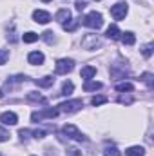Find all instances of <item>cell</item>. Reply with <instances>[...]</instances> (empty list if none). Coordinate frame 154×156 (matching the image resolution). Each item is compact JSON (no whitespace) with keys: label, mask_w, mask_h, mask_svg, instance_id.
<instances>
[{"label":"cell","mask_w":154,"mask_h":156,"mask_svg":"<svg viewBox=\"0 0 154 156\" xmlns=\"http://www.w3.org/2000/svg\"><path fill=\"white\" fill-rule=\"evenodd\" d=\"M82 24L85 27H91V29H100L103 26V16L100 13H96V11H91L82 18Z\"/></svg>","instance_id":"6da1fadb"},{"label":"cell","mask_w":154,"mask_h":156,"mask_svg":"<svg viewBox=\"0 0 154 156\" xmlns=\"http://www.w3.org/2000/svg\"><path fill=\"white\" fill-rule=\"evenodd\" d=\"M73 69H75V60H71V58H60L54 64V73L56 75H67Z\"/></svg>","instance_id":"7a4b0ae2"},{"label":"cell","mask_w":154,"mask_h":156,"mask_svg":"<svg viewBox=\"0 0 154 156\" xmlns=\"http://www.w3.org/2000/svg\"><path fill=\"white\" fill-rule=\"evenodd\" d=\"M82 107H83L82 100H67V102H62L58 105V113H76Z\"/></svg>","instance_id":"3957f363"},{"label":"cell","mask_w":154,"mask_h":156,"mask_svg":"<svg viewBox=\"0 0 154 156\" xmlns=\"http://www.w3.org/2000/svg\"><path fill=\"white\" fill-rule=\"evenodd\" d=\"M58 116V109H53V107H47V109H42V111H35L31 115V120L33 122H42L44 118H56Z\"/></svg>","instance_id":"277c9868"},{"label":"cell","mask_w":154,"mask_h":156,"mask_svg":"<svg viewBox=\"0 0 154 156\" xmlns=\"http://www.w3.org/2000/svg\"><path fill=\"white\" fill-rule=\"evenodd\" d=\"M102 45V42H100V38L96 37V35H85L83 38H82V47L83 49H87V51H93V49H96V47H100Z\"/></svg>","instance_id":"5b68a950"},{"label":"cell","mask_w":154,"mask_h":156,"mask_svg":"<svg viewBox=\"0 0 154 156\" xmlns=\"http://www.w3.org/2000/svg\"><path fill=\"white\" fill-rule=\"evenodd\" d=\"M64 134H67L69 138H73V140H76V142H85V136L78 131L76 125H73V123H67V125H64Z\"/></svg>","instance_id":"8992f818"},{"label":"cell","mask_w":154,"mask_h":156,"mask_svg":"<svg viewBox=\"0 0 154 156\" xmlns=\"http://www.w3.org/2000/svg\"><path fill=\"white\" fill-rule=\"evenodd\" d=\"M127 11H129V7H127V4H123V2H118V4H114V5L111 7V15H113L114 20H123L125 15H127Z\"/></svg>","instance_id":"52a82bcc"},{"label":"cell","mask_w":154,"mask_h":156,"mask_svg":"<svg viewBox=\"0 0 154 156\" xmlns=\"http://www.w3.org/2000/svg\"><path fill=\"white\" fill-rule=\"evenodd\" d=\"M0 122H2L4 125H16V123H18V116H16L13 111H5V113L0 115Z\"/></svg>","instance_id":"ba28073f"},{"label":"cell","mask_w":154,"mask_h":156,"mask_svg":"<svg viewBox=\"0 0 154 156\" xmlns=\"http://www.w3.org/2000/svg\"><path fill=\"white\" fill-rule=\"evenodd\" d=\"M44 60H45V56H44V53H40V51H31V53L27 55V62L33 64V66H42Z\"/></svg>","instance_id":"9c48e42d"},{"label":"cell","mask_w":154,"mask_h":156,"mask_svg":"<svg viewBox=\"0 0 154 156\" xmlns=\"http://www.w3.org/2000/svg\"><path fill=\"white\" fill-rule=\"evenodd\" d=\"M33 18H35V22H38V24H47V22H51V15H49L47 11H42V9H37V11L33 13Z\"/></svg>","instance_id":"30bf717a"},{"label":"cell","mask_w":154,"mask_h":156,"mask_svg":"<svg viewBox=\"0 0 154 156\" xmlns=\"http://www.w3.org/2000/svg\"><path fill=\"white\" fill-rule=\"evenodd\" d=\"M54 20H58L60 24H65L67 20H71V11H69V9H60V11L54 15Z\"/></svg>","instance_id":"8fae6325"},{"label":"cell","mask_w":154,"mask_h":156,"mask_svg":"<svg viewBox=\"0 0 154 156\" xmlns=\"http://www.w3.org/2000/svg\"><path fill=\"white\" fill-rule=\"evenodd\" d=\"M80 76L85 78V80H91L93 76H96V67H93V66H85V67H82Z\"/></svg>","instance_id":"7c38bea8"},{"label":"cell","mask_w":154,"mask_h":156,"mask_svg":"<svg viewBox=\"0 0 154 156\" xmlns=\"http://www.w3.org/2000/svg\"><path fill=\"white\" fill-rule=\"evenodd\" d=\"M120 38H121V42H123V45H134V42H136L134 33H131V31L121 33V35H120Z\"/></svg>","instance_id":"4fadbf2b"},{"label":"cell","mask_w":154,"mask_h":156,"mask_svg":"<svg viewBox=\"0 0 154 156\" xmlns=\"http://www.w3.org/2000/svg\"><path fill=\"white\" fill-rule=\"evenodd\" d=\"M125 154L127 156H143L145 154V149H143L142 145H132V147H129V149L125 151Z\"/></svg>","instance_id":"5bb4252c"},{"label":"cell","mask_w":154,"mask_h":156,"mask_svg":"<svg viewBox=\"0 0 154 156\" xmlns=\"http://www.w3.org/2000/svg\"><path fill=\"white\" fill-rule=\"evenodd\" d=\"M107 38H111V40H116V38H120V35H121V31L118 29V26L116 24H113V26H109L107 27Z\"/></svg>","instance_id":"9a60e30c"},{"label":"cell","mask_w":154,"mask_h":156,"mask_svg":"<svg viewBox=\"0 0 154 156\" xmlns=\"http://www.w3.org/2000/svg\"><path fill=\"white\" fill-rule=\"evenodd\" d=\"M53 83H54V76H51V75L37 80V85H40V87H51Z\"/></svg>","instance_id":"2e32d148"},{"label":"cell","mask_w":154,"mask_h":156,"mask_svg":"<svg viewBox=\"0 0 154 156\" xmlns=\"http://www.w3.org/2000/svg\"><path fill=\"white\" fill-rule=\"evenodd\" d=\"M83 89H85V91H98V89H102V82L85 80V83H83Z\"/></svg>","instance_id":"e0dca14e"},{"label":"cell","mask_w":154,"mask_h":156,"mask_svg":"<svg viewBox=\"0 0 154 156\" xmlns=\"http://www.w3.org/2000/svg\"><path fill=\"white\" fill-rule=\"evenodd\" d=\"M116 91H120V93H131V91H134V85L131 83V82H121V83H118L116 85Z\"/></svg>","instance_id":"ac0fdd59"},{"label":"cell","mask_w":154,"mask_h":156,"mask_svg":"<svg viewBox=\"0 0 154 156\" xmlns=\"http://www.w3.org/2000/svg\"><path fill=\"white\" fill-rule=\"evenodd\" d=\"M22 40H24L26 44H33V42H37V40H38V35H37V33H33V31H27L26 35H22Z\"/></svg>","instance_id":"d6986e66"},{"label":"cell","mask_w":154,"mask_h":156,"mask_svg":"<svg viewBox=\"0 0 154 156\" xmlns=\"http://www.w3.org/2000/svg\"><path fill=\"white\" fill-rule=\"evenodd\" d=\"M27 100H29V102H40V104H45V102H47L45 96L37 94V93H27Z\"/></svg>","instance_id":"ffe728a7"},{"label":"cell","mask_w":154,"mask_h":156,"mask_svg":"<svg viewBox=\"0 0 154 156\" xmlns=\"http://www.w3.org/2000/svg\"><path fill=\"white\" fill-rule=\"evenodd\" d=\"M73 89H75V83H73V82H64V85H62V94L69 96V94L73 93Z\"/></svg>","instance_id":"44dd1931"},{"label":"cell","mask_w":154,"mask_h":156,"mask_svg":"<svg viewBox=\"0 0 154 156\" xmlns=\"http://www.w3.org/2000/svg\"><path fill=\"white\" fill-rule=\"evenodd\" d=\"M107 102V96H93V100H91V104L94 105V107H98V105H102V104H105Z\"/></svg>","instance_id":"7402d4cb"},{"label":"cell","mask_w":154,"mask_h":156,"mask_svg":"<svg viewBox=\"0 0 154 156\" xmlns=\"http://www.w3.org/2000/svg\"><path fill=\"white\" fill-rule=\"evenodd\" d=\"M62 26H64V29H65V31H75V29H76V26H78V22H76V20H67V22H65V24H62Z\"/></svg>","instance_id":"603a6c76"},{"label":"cell","mask_w":154,"mask_h":156,"mask_svg":"<svg viewBox=\"0 0 154 156\" xmlns=\"http://www.w3.org/2000/svg\"><path fill=\"white\" fill-rule=\"evenodd\" d=\"M121 153L116 149V147H105V151H103V156H120Z\"/></svg>","instance_id":"cb8c5ba5"},{"label":"cell","mask_w":154,"mask_h":156,"mask_svg":"<svg viewBox=\"0 0 154 156\" xmlns=\"http://www.w3.org/2000/svg\"><path fill=\"white\" fill-rule=\"evenodd\" d=\"M152 78L154 76L151 75V73H143V75H142V80H143L149 87H152V85H154V80H152Z\"/></svg>","instance_id":"d4e9b609"},{"label":"cell","mask_w":154,"mask_h":156,"mask_svg":"<svg viewBox=\"0 0 154 156\" xmlns=\"http://www.w3.org/2000/svg\"><path fill=\"white\" fill-rule=\"evenodd\" d=\"M152 44H147V45H143V49H142V53H143V56L145 58H151V55H152Z\"/></svg>","instance_id":"484cf974"},{"label":"cell","mask_w":154,"mask_h":156,"mask_svg":"<svg viewBox=\"0 0 154 156\" xmlns=\"http://www.w3.org/2000/svg\"><path fill=\"white\" fill-rule=\"evenodd\" d=\"M9 58V51L7 49H0V66H4Z\"/></svg>","instance_id":"4316f807"},{"label":"cell","mask_w":154,"mask_h":156,"mask_svg":"<svg viewBox=\"0 0 154 156\" xmlns=\"http://www.w3.org/2000/svg\"><path fill=\"white\" fill-rule=\"evenodd\" d=\"M53 35H54L53 31H45V33H44V40H45L47 44H53V42H54V37H53Z\"/></svg>","instance_id":"83f0119b"},{"label":"cell","mask_w":154,"mask_h":156,"mask_svg":"<svg viewBox=\"0 0 154 156\" xmlns=\"http://www.w3.org/2000/svg\"><path fill=\"white\" fill-rule=\"evenodd\" d=\"M9 136H11V134H9L4 127H0V142H7V140H9Z\"/></svg>","instance_id":"f1b7e54d"},{"label":"cell","mask_w":154,"mask_h":156,"mask_svg":"<svg viewBox=\"0 0 154 156\" xmlns=\"http://www.w3.org/2000/svg\"><path fill=\"white\" fill-rule=\"evenodd\" d=\"M31 134H33L35 138H44V136L47 134V131H44V129H37V131H33Z\"/></svg>","instance_id":"f546056e"},{"label":"cell","mask_w":154,"mask_h":156,"mask_svg":"<svg viewBox=\"0 0 154 156\" xmlns=\"http://www.w3.org/2000/svg\"><path fill=\"white\" fill-rule=\"evenodd\" d=\"M18 134H20V138H22V140H27V138H29V134H31V131H29V129H20V131H18Z\"/></svg>","instance_id":"4dcf8cb0"},{"label":"cell","mask_w":154,"mask_h":156,"mask_svg":"<svg viewBox=\"0 0 154 156\" xmlns=\"http://www.w3.org/2000/svg\"><path fill=\"white\" fill-rule=\"evenodd\" d=\"M85 5H87V4H85L83 0H78V2H76V9H78V11H82V9H83Z\"/></svg>","instance_id":"1f68e13d"},{"label":"cell","mask_w":154,"mask_h":156,"mask_svg":"<svg viewBox=\"0 0 154 156\" xmlns=\"http://www.w3.org/2000/svg\"><path fill=\"white\" fill-rule=\"evenodd\" d=\"M67 154H69V156H80L82 153H80L78 149H69V153H67Z\"/></svg>","instance_id":"d6a6232c"},{"label":"cell","mask_w":154,"mask_h":156,"mask_svg":"<svg viewBox=\"0 0 154 156\" xmlns=\"http://www.w3.org/2000/svg\"><path fill=\"white\" fill-rule=\"evenodd\" d=\"M2 96H4V93H2V89H0V98H2Z\"/></svg>","instance_id":"836d02e7"},{"label":"cell","mask_w":154,"mask_h":156,"mask_svg":"<svg viewBox=\"0 0 154 156\" xmlns=\"http://www.w3.org/2000/svg\"><path fill=\"white\" fill-rule=\"evenodd\" d=\"M42 2H51V0H42Z\"/></svg>","instance_id":"e575fe53"},{"label":"cell","mask_w":154,"mask_h":156,"mask_svg":"<svg viewBox=\"0 0 154 156\" xmlns=\"http://www.w3.org/2000/svg\"><path fill=\"white\" fill-rule=\"evenodd\" d=\"M0 156H4V154H0Z\"/></svg>","instance_id":"d590c367"}]
</instances>
